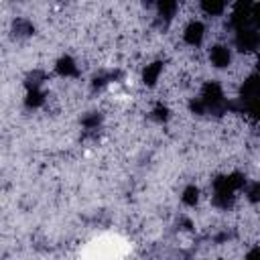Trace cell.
<instances>
[{
	"label": "cell",
	"mask_w": 260,
	"mask_h": 260,
	"mask_svg": "<svg viewBox=\"0 0 260 260\" xmlns=\"http://www.w3.org/2000/svg\"><path fill=\"white\" fill-rule=\"evenodd\" d=\"M201 100H203V104L207 106V110H211V112H215V114L223 112V108H225L223 89H221V85H219L217 81H207V83L203 85V89H201Z\"/></svg>",
	"instance_id": "1"
},
{
	"label": "cell",
	"mask_w": 260,
	"mask_h": 260,
	"mask_svg": "<svg viewBox=\"0 0 260 260\" xmlns=\"http://www.w3.org/2000/svg\"><path fill=\"white\" fill-rule=\"evenodd\" d=\"M252 6H254L252 0H236L234 10H232V16H230V24L236 30L248 26V22L252 20Z\"/></svg>",
	"instance_id": "2"
},
{
	"label": "cell",
	"mask_w": 260,
	"mask_h": 260,
	"mask_svg": "<svg viewBox=\"0 0 260 260\" xmlns=\"http://www.w3.org/2000/svg\"><path fill=\"white\" fill-rule=\"evenodd\" d=\"M258 45H260V35H258L254 28H248V26L238 28V32H236V47H238L240 51L250 53V51H254Z\"/></svg>",
	"instance_id": "3"
},
{
	"label": "cell",
	"mask_w": 260,
	"mask_h": 260,
	"mask_svg": "<svg viewBox=\"0 0 260 260\" xmlns=\"http://www.w3.org/2000/svg\"><path fill=\"white\" fill-rule=\"evenodd\" d=\"M246 183L242 173H232V175H221L217 179H213V191H230L236 193L238 189H242Z\"/></svg>",
	"instance_id": "4"
},
{
	"label": "cell",
	"mask_w": 260,
	"mask_h": 260,
	"mask_svg": "<svg viewBox=\"0 0 260 260\" xmlns=\"http://www.w3.org/2000/svg\"><path fill=\"white\" fill-rule=\"evenodd\" d=\"M240 98L248 104L260 100V75H248L240 87Z\"/></svg>",
	"instance_id": "5"
},
{
	"label": "cell",
	"mask_w": 260,
	"mask_h": 260,
	"mask_svg": "<svg viewBox=\"0 0 260 260\" xmlns=\"http://www.w3.org/2000/svg\"><path fill=\"white\" fill-rule=\"evenodd\" d=\"M209 61H211L213 67L225 69V67H230V63H232V53H230V49H228L225 45H215V47H211V51H209Z\"/></svg>",
	"instance_id": "6"
},
{
	"label": "cell",
	"mask_w": 260,
	"mask_h": 260,
	"mask_svg": "<svg viewBox=\"0 0 260 260\" xmlns=\"http://www.w3.org/2000/svg\"><path fill=\"white\" fill-rule=\"evenodd\" d=\"M203 37H205V26H203L199 20L189 22V24H187V28H185V32H183L185 43H187V45H191V47H199V45H201V41H203Z\"/></svg>",
	"instance_id": "7"
},
{
	"label": "cell",
	"mask_w": 260,
	"mask_h": 260,
	"mask_svg": "<svg viewBox=\"0 0 260 260\" xmlns=\"http://www.w3.org/2000/svg\"><path fill=\"white\" fill-rule=\"evenodd\" d=\"M160 73H162V63H160V61H154V63H150V65L144 67V71H142V81H144L148 87H152V85L158 81Z\"/></svg>",
	"instance_id": "8"
},
{
	"label": "cell",
	"mask_w": 260,
	"mask_h": 260,
	"mask_svg": "<svg viewBox=\"0 0 260 260\" xmlns=\"http://www.w3.org/2000/svg\"><path fill=\"white\" fill-rule=\"evenodd\" d=\"M55 69H57V73H59V75H63V77L77 75V65H75V61H73L71 57H61V59L57 61Z\"/></svg>",
	"instance_id": "9"
},
{
	"label": "cell",
	"mask_w": 260,
	"mask_h": 260,
	"mask_svg": "<svg viewBox=\"0 0 260 260\" xmlns=\"http://www.w3.org/2000/svg\"><path fill=\"white\" fill-rule=\"evenodd\" d=\"M179 2H181V0H158L156 4H158V12H160V16L167 18V20H171V18L175 16L177 8H179Z\"/></svg>",
	"instance_id": "10"
},
{
	"label": "cell",
	"mask_w": 260,
	"mask_h": 260,
	"mask_svg": "<svg viewBox=\"0 0 260 260\" xmlns=\"http://www.w3.org/2000/svg\"><path fill=\"white\" fill-rule=\"evenodd\" d=\"M201 2V8L209 14V16H217L223 12L225 8V0H199Z\"/></svg>",
	"instance_id": "11"
},
{
	"label": "cell",
	"mask_w": 260,
	"mask_h": 260,
	"mask_svg": "<svg viewBox=\"0 0 260 260\" xmlns=\"http://www.w3.org/2000/svg\"><path fill=\"white\" fill-rule=\"evenodd\" d=\"M24 102H26L28 108H39L45 102V93L39 87H28V93H26V100Z\"/></svg>",
	"instance_id": "12"
},
{
	"label": "cell",
	"mask_w": 260,
	"mask_h": 260,
	"mask_svg": "<svg viewBox=\"0 0 260 260\" xmlns=\"http://www.w3.org/2000/svg\"><path fill=\"white\" fill-rule=\"evenodd\" d=\"M181 201H183L185 205H189V207L197 205V201H199V189H197L195 185L185 187V191H183V195H181Z\"/></svg>",
	"instance_id": "13"
},
{
	"label": "cell",
	"mask_w": 260,
	"mask_h": 260,
	"mask_svg": "<svg viewBox=\"0 0 260 260\" xmlns=\"http://www.w3.org/2000/svg\"><path fill=\"white\" fill-rule=\"evenodd\" d=\"M246 195H248V201L258 203V201H260V183H252V185L246 189Z\"/></svg>",
	"instance_id": "14"
},
{
	"label": "cell",
	"mask_w": 260,
	"mask_h": 260,
	"mask_svg": "<svg viewBox=\"0 0 260 260\" xmlns=\"http://www.w3.org/2000/svg\"><path fill=\"white\" fill-rule=\"evenodd\" d=\"M14 30H16L18 35H30V32H32V24H28L26 20H18V22L14 24Z\"/></svg>",
	"instance_id": "15"
},
{
	"label": "cell",
	"mask_w": 260,
	"mask_h": 260,
	"mask_svg": "<svg viewBox=\"0 0 260 260\" xmlns=\"http://www.w3.org/2000/svg\"><path fill=\"white\" fill-rule=\"evenodd\" d=\"M100 114H91V116H85L83 120H81V124L85 126V128H95L98 124H100Z\"/></svg>",
	"instance_id": "16"
},
{
	"label": "cell",
	"mask_w": 260,
	"mask_h": 260,
	"mask_svg": "<svg viewBox=\"0 0 260 260\" xmlns=\"http://www.w3.org/2000/svg\"><path fill=\"white\" fill-rule=\"evenodd\" d=\"M248 114H252V118L260 120V100H256V102L248 104Z\"/></svg>",
	"instance_id": "17"
},
{
	"label": "cell",
	"mask_w": 260,
	"mask_h": 260,
	"mask_svg": "<svg viewBox=\"0 0 260 260\" xmlns=\"http://www.w3.org/2000/svg\"><path fill=\"white\" fill-rule=\"evenodd\" d=\"M154 116H156L158 120H167V116H169V110H167L165 106H160V104H158V106L154 108Z\"/></svg>",
	"instance_id": "18"
},
{
	"label": "cell",
	"mask_w": 260,
	"mask_h": 260,
	"mask_svg": "<svg viewBox=\"0 0 260 260\" xmlns=\"http://www.w3.org/2000/svg\"><path fill=\"white\" fill-rule=\"evenodd\" d=\"M252 22H254L256 26H260V2L252 6Z\"/></svg>",
	"instance_id": "19"
},
{
	"label": "cell",
	"mask_w": 260,
	"mask_h": 260,
	"mask_svg": "<svg viewBox=\"0 0 260 260\" xmlns=\"http://www.w3.org/2000/svg\"><path fill=\"white\" fill-rule=\"evenodd\" d=\"M248 258H260V248H254L252 252H248Z\"/></svg>",
	"instance_id": "20"
},
{
	"label": "cell",
	"mask_w": 260,
	"mask_h": 260,
	"mask_svg": "<svg viewBox=\"0 0 260 260\" xmlns=\"http://www.w3.org/2000/svg\"><path fill=\"white\" fill-rule=\"evenodd\" d=\"M256 69H258V73H260V59H258V63H256Z\"/></svg>",
	"instance_id": "21"
}]
</instances>
